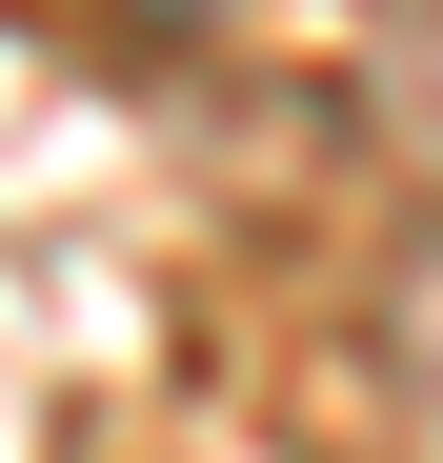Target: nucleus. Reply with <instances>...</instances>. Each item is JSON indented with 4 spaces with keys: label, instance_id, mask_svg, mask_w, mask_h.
Segmentation results:
<instances>
[{
    "label": "nucleus",
    "instance_id": "1",
    "mask_svg": "<svg viewBox=\"0 0 443 463\" xmlns=\"http://www.w3.org/2000/svg\"><path fill=\"white\" fill-rule=\"evenodd\" d=\"M363 383H383V443L443 463V222L383 262V302H363Z\"/></svg>",
    "mask_w": 443,
    "mask_h": 463
},
{
    "label": "nucleus",
    "instance_id": "2",
    "mask_svg": "<svg viewBox=\"0 0 443 463\" xmlns=\"http://www.w3.org/2000/svg\"><path fill=\"white\" fill-rule=\"evenodd\" d=\"M141 21H202V0H141Z\"/></svg>",
    "mask_w": 443,
    "mask_h": 463
}]
</instances>
